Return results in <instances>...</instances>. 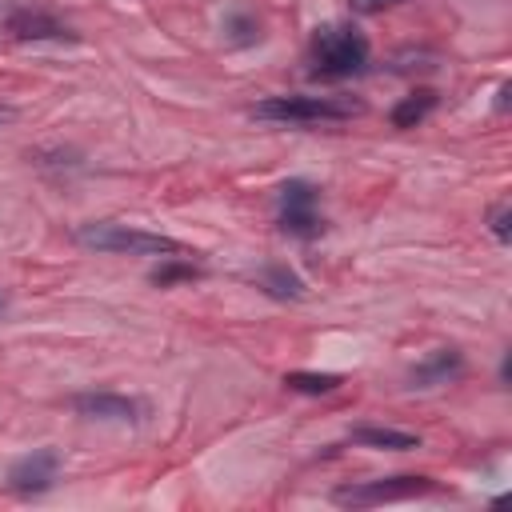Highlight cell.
<instances>
[{"instance_id": "7", "label": "cell", "mask_w": 512, "mask_h": 512, "mask_svg": "<svg viewBox=\"0 0 512 512\" xmlns=\"http://www.w3.org/2000/svg\"><path fill=\"white\" fill-rule=\"evenodd\" d=\"M72 408L88 420H116V424H140L148 416V404L120 392H80L72 396Z\"/></svg>"}, {"instance_id": "13", "label": "cell", "mask_w": 512, "mask_h": 512, "mask_svg": "<svg viewBox=\"0 0 512 512\" xmlns=\"http://www.w3.org/2000/svg\"><path fill=\"white\" fill-rule=\"evenodd\" d=\"M200 276V264H192L188 256H160V264L152 268V284L168 288V284H180V280H196Z\"/></svg>"}, {"instance_id": "18", "label": "cell", "mask_w": 512, "mask_h": 512, "mask_svg": "<svg viewBox=\"0 0 512 512\" xmlns=\"http://www.w3.org/2000/svg\"><path fill=\"white\" fill-rule=\"evenodd\" d=\"M4 304H8V296H4V292H0V308H4Z\"/></svg>"}, {"instance_id": "12", "label": "cell", "mask_w": 512, "mask_h": 512, "mask_svg": "<svg viewBox=\"0 0 512 512\" xmlns=\"http://www.w3.org/2000/svg\"><path fill=\"white\" fill-rule=\"evenodd\" d=\"M432 108H436V92H432V88H420V92H408V96L392 108L388 120H392V128H416Z\"/></svg>"}, {"instance_id": "6", "label": "cell", "mask_w": 512, "mask_h": 512, "mask_svg": "<svg viewBox=\"0 0 512 512\" xmlns=\"http://www.w3.org/2000/svg\"><path fill=\"white\" fill-rule=\"evenodd\" d=\"M56 472H60V452L36 448V452L20 456L8 468V488L20 492V496H40V492H48L56 484Z\"/></svg>"}, {"instance_id": "10", "label": "cell", "mask_w": 512, "mask_h": 512, "mask_svg": "<svg viewBox=\"0 0 512 512\" xmlns=\"http://www.w3.org/2000/svg\"><path fill=\"white\" fill-rule=\"evenodd\" d=\"M464 368V356L456 348H436L432 356H424L412 368V384H444L448 376H456Z\"/></svg>"}, {"instance_id": "5", "label": "cell", "mask_w": 512, "mask_h": 512, "mask_svg": "<svg viewBox=\"0 0 512 512\" xmlns=\"http://www.w3.org/2000/svg\"><path fill=\"white\" fill-rule=\"evenodd\" d=\"M280 228L288 236H316L324 228L316 216V188L308 180H288L280 188Z\"/></svg>"}, {"instance_id": "15", "label": "cell", "mask_w": 512, "mask_h": 512, "mask_svg": "<svg viewBox=\"0 0 512 512\" xmlns=\"http://www.w3.org/2000/svg\"><path fill=\"white\" fill-rule=\"evenodd\" d=\"M488 228H492V236H496L500 244H508V240H512V208H508V204H496V208L488 212Z\"/></svg>"}, {"instance_id": "3", "label": "cell", "mask_w": 512, "mask_h": 512, "mask_svg": "<svg viewBox=\"0 0 512 512\" xmlns=\"http://www.w3.org/2000/svg\"><path fill=\"white\" fill-rule=\"evenodd\" d=\"M364 104L352 96H268L252 108V116L260 120H280V124H328V120H352L360 116Z\"/></svg>"}, {"instance_id": "4", "label": "cell", "mask_w": 512, "mask_h": 512, "mask_svg": "<svg viewBox=\"0 0 512 512\" xmlns=\"http://www.w3.org/2000/svg\"><path fill=\"white\" fill-rule=\"evenodd\" d=\"M424 492H436V480H428V476H384V480L344 484V488L332 492V500L344 504V508H368V504L412 500V496H424Z\"/></svg>"}, {"instance_id": "11", "label": "cell", "mask_w": 512, "mask_h": 512, "mask_svg": "<svg viewBox=\"0 0 512 512\" xmlns=\"http://www.w3.org/2000/svg\"><path fill=\"white\" fill-rule=\"evenodd\" d=\"M260 288L276 300H300L304 296V280L288 264H264L260 268Z\"/></svg>"}, {"instance_id": "14", "label": "cell", "mask_w": 512, "mask_h": 512, "mask_svg": "<svg viewBox=\"0 0 512 512\" xmlns=\"http://www.w3.org/2000/svg\"><path fill=\"white\" fill-rule=\"evenodd\" d=\"M284 384H288L292 392L320 396V392H336V388H340V376H336V372H288Z\"/></svg>"}, {"instance_id": "2", "label": "cell", "mask_w": 512, "mask_h": 512, "mask_svg": "<svg viewBox=\"0 0 512 512\" xmlns=\"http://www.w3.org/2000/svg\"><path fill=\"white\" fill-rule=\"evenodd\" d=\"M76 244L96 248V252H132V256H192L180 240L148 232V228H128L116 220H92L76 228Z\"/></svg>"}, {"instance_id": "17", "label": "cell", "mask_w": 512, "mask_h": 512, "mask_svg": "<svg viewBox=\"0 0 512 512\" xmlns=\"http://www.w3.org/2000/svg\"><path fill=\"white\" fill-rule=\"evenodd\" d=\"M12 116H16V112H12V108H8V104H0V124H8V120H12Z\"/></svg>"}, {"instance_id": "9", "label": "cell", "mask_w": 512, "mask_h": 512, "mask_svg": "<svg viewBox=\"0 0 512 512\" xmlns=\"http://www.w3.org/2000/svg\"><path fill=\"white\" fill-rule=\"evenodd\" d=\"M352 444H360V448H384V452H408V448H420V436L400 432V428L360 424V428H352Z\"/></svg>"}, {"instance_id": "1", "label": "cell", "mask_w": 512, "mask_h": 512, "mask_svg": "<svg viewBox=\"0 0 512 512\" xmlns=\"http://www.w3.org/2000/svg\"><path fill=\"white\" fill-rule=\"evenodd\" d=\"M368 68V40L356 24H320L312 32V76L344 80Z\"/></svg>"}, {"instance_id": "8", "label": "cell", "mask_w": 512, "mask_h": 512, "mask_svg": "<svg viewBox=\"0 0 512 512\" xmlns=\"http://www.w3.org/2000/svg\"><path fill=\"white\" fill-rule=\"evenodd\" d=\"M8 32H12L16 40H72V28L60 24L56 16L40 12V8L12 12V16H8Z\"/></svg>"}, {"instance_id": "16", "label": "cell", "mask_w": 512, "mask_h": 512, "mask_svg": "<svg viewBox=\"0 0 512 512\" xmlns=\"http://www.w3.org/2000/svg\"><path fill=\"white\" fill-rule=\"evenodd\" d=\"M352 4V12H360V16H372V12H384V8H392V4H400V0H348Z\"/></svg>"}]
</instances>
